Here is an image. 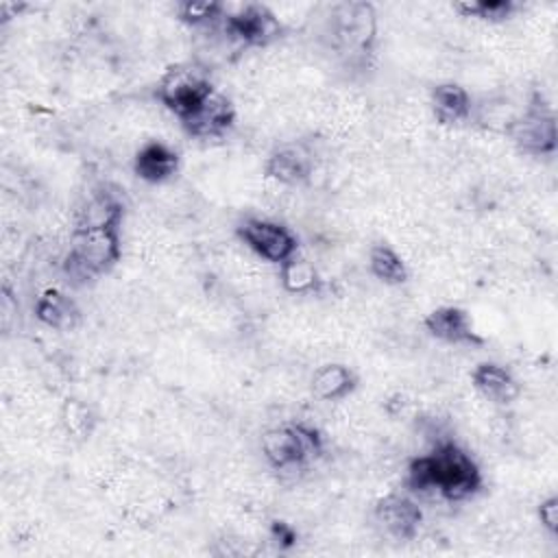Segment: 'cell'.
Wrapping results in <instances>:
<instances>
[{"label":"cell","instance_id":"obj_1","mask_svg":"<svg viewBox=\"0 0 558 558\" xmlns=\"http://www.w3.org/2000/svg\"><path fill=\"white\" fill-rule=\"evenodd\" d=\"M408 484L421 493L438 490L449 501H462L480 488L482 473L464 449L447 440L410 462Z\"/></svg>","mask_w":558,"mask_h":558},{"label":"cell","instance_id":"obj_2","mask_svg":"<svg viewBox=\"0 0 558 558\" xmlns=\"http://www.w3.org/2000/svg\"><path fill=\"white\" fill-rule=\"evenodd\" d=\"M120 255V227H76L63 259V272L68 281L83 286L109 272Z\"/></svg>","mask_w":558,"mask_h":558},{"label":"cell","instance_id":"obj_3","mask_svg":"<svg viewBox=\"0 0 558 558\" xmlns=\"http://www.w3.org/2000/svg\"><path fill=\"white\" fill-rule=\"evenodd\" d=\"M211 94L214 85L207 70L192 63L172 65L170 70H166L157 85L159 102L170 109L179 120L192 116Z\"/></svg>","mask_w":558,"mask_h":558},{"label":"cell","instance_id":"obj_4","mask_svg":"<svg viewBox=\"0 0 558 558\" xmlns=\"http://www.w3.org/2000/svg\"><path fill=\"white\" fill-rule=\"evenodd\" d=\"M323 440L310 425H281L272 427L262 436V451L266 460L281 471L303 466L310 458L318 456Z\"/></svg>","mask_w":558,"mask_h":558},{"label":"cell","instance_id":"obj_5","mask_svg":"<svg viewBox=\"0 0 558 558\" xmlns=\"http://www.w3.org/2000/svg\"><path fill=\"white\" fill-rule=\"evenodd\" d=\"M238 238L257 257L279 266L288 262L292 255H296V246H299L294 233L288 227L266 218H246L238 227Z\"/></svg>","mask_w":558,"mask_h":558},{"label":"cell","instance_id":"obj_6","mask_svg":"<svg viewBox=\"0 0 558 558\" xmlns=\"http://www.w3.org/2000/svg\"><path fill=\"white\" fill-rule=\"evenodd\" d=\"M377 31V15L373 4L366 2H349L338 4L331 13V35L333 41L353 52L368 50Z\"/></svg>","mask_w":558,"mask_h":558},{"label":"cell","instance_id":"obj_7","mask_svg":"<svg viewBox=\"0 0 558 558\" xmlns=\"http://www.w3.org/2000/svg\"><path fill=\"white\" fill-rule=\"evenodd\" d=\"M225 33L244 46H266L279 37L281 22L266 4H242L233 13L222 15Z\"/></svg>","mask_w":558,"mask_h":558},{"label":"cell","instance_id":"obj_8","mask_svg":"<svg viewBox=\"0 0 558 558\" xmlns=\"http://www.w3.org/2000/svg\"><path fill=\"white\" fill-rule=\"evenodd\" d=\"M510 140L530 155H549L556 150V120L543 107H530L508 129Z\"/></svg>","mask_w":558,"mask_h":558},{"label":"cell","instance_id":"obj_9","mask_svg":"<svg viewBox=\"0 0 558 558\" xmlns=\"http://www.w3.org/2000/svg\"><path fill=\"white\" fill-rule=\"evenodd\" d=\"M235 120V109L231 100L214 92L192 116L181 120L183 129L194 137H220Z\"/></svg>","mask_w":558,"mask_h":558},{"label":"cell","instance_id":"obj_10","mask_svg":"<svg viewBox=\"0 0 558 558\" xmlns=\"http://www.w3.org/2000/svg\"><path fill=\"white\" fill-rule=\"evenodd\" d=\"M375 517L384 525L386 532L405 541L418 532L423 512L408 495L390 493L377 501Z\"/></svg>","mask_w":558,"mask_h":558},{"label":"cell","instance_id":"obj_11","mask_svg":"<svg viewBox=\"0 0 558 558\" xmlns=\"http://www.w3.org/2000/svg\"><path fill=\"white\" fill-rule=\"evenodd\" d=\"M425 329L449 344H477L480 338L473 331L471 318L462 307L456 305H442L432 310L425 320H423Z\"/></svg>","mask_w":558,"mask_h":558},{"label":"cell","instance_id":"obj_12","mask_svg":"<svg viewBox=\"0 0 558 558\" xmlns=\"http://www.w3.org/2000/svg\"><path fill=\"white\" fill-rule=\"evenodd\" d=\"M471 381L484 399H488L493 403H501V405L512 403L521 392V386L512 377V373L493 362L477 364L471 373Z\"/></svg>","mask_w":558,"mask_h":558},{"label":"cell","instance_id":"obj_13","mask_svg":"<svg viewBox=\"0 0 558 558\" xmlns=\"http://www.w3.org/2000/svg\"><path fill=\"white\" fill-rule=\"evenodd\" d=\"M312 157L301 146H283L266 161V174L279 185H301L312 174Z\"/></svg>","mask_w":558,"mask_h":558},{"label":"cell","instance_id":"obj_14","mask_svg":"<svg viewBox=\"0 0 558 558\" xmlns=\"http://www.w3.org/2000/svg\"><path fill=\"white\" fill-rule=\"evenodd\" d=\"M133 168L142 181L163 183L177 172L179 155L163 142H148L137 150Z\"/></svg>","mask_w":558,"mask_h":558},{"label":"cell","instance_id":"obj_15","mask_svg":"<svg viewBox=\"0 0 558 558\" xmlns=\"http://www.w3.org/2000/svg\"><path fill=\"white\" fill-rule=\"evenodd\" d=\"M35 316L50 329L57 331H70L78 325V307L76 303L59 292V290H46L35 303Z\"/></svg>","mask_w":558,"mask_h":558},{"label":"cell","instance_id":"obj_16","mask_svg":"<svg viewBox=\"0 0 558 558\" xmlns=\"http://www.w3.org/2000/svg\"><path fill=\"white\" fill-rule=\"evenodd\" d=\"M355 384H357V377L349 366L331 362L314 371L310 386L314 397H318L320 401H340L349 392H353Z\"/></svg>","mask_w":558,"mask_h":558},{"label":"cell","instance_id":"obj_17","mask_svg":"<svg viewBox=\"0 0 558 558\" xmlns=\"http://www.w3.org/2000/svg\"><path fill=\"white\" fill-rule=\"evenodd\" d=\"M432 109L436 118L445 124L462 122L471 116V96L469 92L458 83H440L432 89L429 96Z\"/></svg>","mask_w":558,"mask_h":558},{"label":"cell","instance_id":"obj_18","mask_svg":"<svg viewBox=\"0 0 558 558\" xmlns=\"http://www.w3.org/2000/svg\"><path fill=\"white\" fill-rule=\"evenodd\" d=\"M371 272L386 286H401L408 279V266L403 257L390 244H373L368 251Z\"/></svg>","mask_w":558,"mask_h":558},{"label":"cell","instance_id":"obj_19","mask_svg":"<svg viewBox=\"0 0 558 558\" xmlns=\"http://www.w3.org/2000/svg\"><path fill=\"white\" fill-rule=\"evenodd\" d=\"M122 205L111 194H96L81 211L76 227H120Z\"/></svg>","mask_w":558,"mask_h":558},{"label":"cell","instance_id":"obj_20","mask_svg":"<svg viewBox=\"0 0 558 558\" xmlns=\"http://www.w3.org/2000/svg\"><path fill=\"white\" fill-rule=\"evenodd\" d=\"M279 279H281V286L292 294H305L318 286V272L314 264L296 255H292L288 262L281 264Z\"/></svg>","mask_w":558,"mask_h":558},{"label":"cell","instance_id":"obj_21","mask_svg":"<svg viewBox=\"0 0 558 558\" xmlns=\"http://www.w3.org/2000/svg\"><path fill=\"white\" fill-rule=\"evenodd\" d=\"M453 9L462 17H480L484 22H504L514 13V2L510 0H477V2H456Z\"/></svg>","mask_w":558,"mask_h":558},{"label":"cell","instance_id":"obj_22","mask_svg":"<svg viewBox=\"0 0 558 558\" xmlns=\"http://www.w3.org/2000/svg\"><path fill=\"white\" fill-rule=\"evenodd\" d=\"M177 13L183 22L192 26H201L214 20H220L225 13V4L220 2H183L177 7Z\"/></svg>","mask_w":558,"mask_h":558},{"label":"cell","instance_id":"obj_23","mask_svg":"<svg viewBox=\"0 0 558 558\" xmlns=\"http://www.w3.org/2000/svg\"><path fill=\"white\" fill-rule=\"evenodd\" d=\"M63 423L68 427V432L76 434V436H87L92 429V412L85 403L81 401H68L63 408Z\"/></svg>","mask_w":558,"mask_h":558},{"label":"cell","instance_id":"obj_24","mask_svg":"<svg viewBox=\"0 0 558 558\" xmlns=\"http://www.w3.org/2000/svg\"><path fill=\"white\" fill-rule=\"evenodd\" d=\"M538 521H541V525L549 534L558 532V497L556 495H551V497L541 501V506H538Z\"/></svg>","mask_w":558,"mask_h":558},{"label":"cell","instance_id":"obj_25","mask_svg":"<svg viewBox=\"0 0 558 558\" xmlns=\"http://www.w3.org/2000/svg\"><path fill=\"white\" fill-rule=\"evenodd\" d=\"M272 534H275L281 543H286V545H290V543L294 541V532H292L286 523H275V525H272Z\"/></svg>","mask_w":558,"mask_h":558}]
</instances>
